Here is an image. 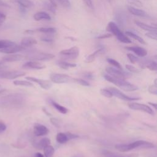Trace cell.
I'll use <instances>...</instances> for the list:
<instances>
[{"mask_svg":"<svg viewBox=\"0 0 157 157\" xmlns=\"http://www.w3.org/2000/svg\"><path fill=\"white\" fill-rule=\"evenodd\" d=\"M25 101V95L21 93H13L2 97L0 99V105L3 107H17L23 105Z\"/></svg>","mask_w":157,"mask_h":157,"instance_id":"6da1fadb","label":"cell"},{"mask_svg":"<svg viewBox=\"0 0 157 157\" xmlns=\"http://www.w3.org/2000/svg\"><path fill=\"white\" fill-rule=\"evenodd\" d=\"M106 29L112 35H114L120 42L125 44H130L132 42L131 39L120 29L115 23L110 21L107 26Z\"/></svg>","mask_w":157,"mask_h":157,"instance_id":"7a4b0ae2","label":"cell"},{"mask_svg":"<svg viewBox=\"0 0 157 157\" xmlns=\"http://www.w3.org/2000/svg\"><path fill=\"white\" fill-rule=\"evenodd\" d=\"M155 147V145L151 142H147L145 140H137L131 144H124L123 150L124 152H127L134 148L148 149V148H153Z\"/></svg>","mask_w":157,"mask_h":157,"instance_id":"3957f363","label":"cell"},{"mask_svg":"<svg viewBox=\"0 0 157 157\" xmlns=\"http://www.w3.org/2000/svg\"><path fill=\"white\" fill-rule=\"evenodd\" d=\"M50 78L51 81L55 83H66L74 82V78H72L71 76L64 74L52 73L50 75Z\"/></svg>","mask_w":157,"mask_h":157,"instance_id":"277c9868","label":"cell"},{"mask_svg":"<svg viewBox=\"0 0 157 157\" xmlns=\"http://www.w3.org/2000/svg\"><path fill=\"white\" fill-rule=\"evenodd\" d=\"M114 85L118 86L121 90L126 91H133L138 88L136 85L132 84L123 78H115Z\"/></svg>","mask_w":157,"mask_h":157,"instance_id":"5b68a950","label":"cell"},{"mask_svg":"<svg viewBox=\"0 0 157 157\" xmlns=\"http://www.w3.org/2000/svg\"><path fill=\"white\" fill-rule=\"evenodd\" d=\"M55 55L52 53L37 52L28 55V58L32 61H48L54 58Z\"/></svg>","mask_w":157,"mask_h":157,"instance_id":"8992f818","label":"cell"},{"mask_svg":"<svg viewBox=\"0 0 157 157\" xmlns=\"http://www.w3.org/2000/svg\"><path fill=\"white\" fill-rule=\"evenodd\" d=\"M105 71L107 74L115 78H123L128 77V75H131L129 73H127L123 70L118 69L113 67H107L105 68Z\"/></svg>","mask_w":157,"mask_h":157,"instance_id":"52a82bcc","label":"cell"},{"mask_svg":"<svg viewBox=\"0 0 157 157\" xmlns=\"http://www.w3.org/2000/svg\"><path fill=\"white\" fill-rule=\"evenodd\" d=\"M128 107L132 110H139L141 112H144L145 113H147L148 114L154 115V112L153 109L148 105L140 103H137V102H131L128 104Z\"/></svg>","mask_w":157,"mask_h":157,"instance_id":"ba28073f","label":"cell"},{"mask_svg":"<svg viewBox=\"0 0 157 157\" xmlns=\"http://www.w3.org/2000/svg\"><path fill=\"white\" fill-rule=\"evenodd\" d=\"M108 90H109L112 92L113 96H115V97H117L121 100H123V101H137V100L140 99V98H137V97L135 98V97L128 96L115 87H110V88H109Z\"/></svg>","mask_w":157,"mask_h":157,"instance_id":"9c48e42d","label":"cell"},{"mask_svg":"<svg viewBox=\"0 0 157 157\" xmlns=\"http://www.w3.org/2000/svg\"><path fill=\"white\" fill-rule=\"evenodd\" d=\"M79 52V48L76 46H74L69 48L60 51L59 54L69 59H75L78 56Z\"/></svg>","mask_w":157,"mask_h":157,"instance_id":"30bf717a","label":"cell"},{"mask_svg":"<svg viewBox=\"0 0 157 157\" xmlns=\"http://www.w3.org/2000/svg\"><path fill=\"white\" fill-rule=\"evenodd\" d=\"M26 74L25 72L20 71H1L0 78L6 79H14L19 77L23 76Z\"/></svg>","mask_w":157,"mask_h":157,"instance_id":"8fae6325","label":"cell"},{"mask_svg":"<svg viewBox=\"0 0 157 157\" xmlns=\"http://www.w3.org/2000/svg\"><path fill=\"white\" fill-rule=\"evenodd\" d=\"M26 79L29 82H33L37 83L38 85H40V86L44 90H48L52 86V82L48 80H43V79L37 78L33 77H26Z\"/></svg>","mask_w":157,"mask_h":157,"instance_id":"7c38bea8","label":"cell"},{"mask_svg":"<svg viewBox=\"0 0 157 157\" xmlns=\"http://www.w3.org/2000/svg\"><path fill=\"white\" fill-rule=\"evenodd\" d=\"M25 49V48L21 45H18L17 44H14L12 45H10L8 47L0 49V52L6 53V54H13L17 52H20Z\"/></svg>","mask_w":157,"mask_h":157,"instance_id":"4fadbf2b","label":"cell"},{"mask_svg":"<svg viewBox=\"0 0 157 157\" xmlns=\"http://www.w3.org/2000/svg\"><path fill=\"white\" fill-rule=\"evenodd\" d=\"M48 133V128L43 124H36L34 126V134L36 136H42Z\"/></svg>","mask_w":157,"mask_h":157,"instance_id":"5bb4252c","label":"cell"},{"mask_svg":"<svg viewBox=\"0 0 157 157\" xmlns=\"http://www.w3.org/2000/svg\"><path fill=\"white\" fill-rule=\"evenodd\" d=\"M125 48L127 50L132 52L136 55L140 57L145 56L147 55V51L144 48L139 46H129V47H126Z\"/></svg>","mask_w":157,"mask_h":157,"instance_id":"9a60e30c","label":"cell"},{"mask_svg":"<svg viewBox=\"0 0 157 157\" xmlns=\"http://www.w3.org/2000/svg\"><path fill=\"white\" fill-rule=\"evenodd\" d=\"M45 67V66L37 61H28L23 65V68L33 69H42Z\"/></svg>","mask_w":157,"mask_h":157,"instance_id":"2e32d148","label":"cell"},{"mask_svg":"<svg viewBox=\"0 0 157 157\" xmlns=\"http://www.w3.org/2000/svg\"><path fill=\"white\" fill-rule=\"evenodd\" d=\"M102 154L104 157H138V154L132 153L128 155H121L108 150H103Z\"/></svg>","mask_w":157,"mask_h":157,"instance_id":"e0dca14e","label":"cell"},{"mask_svg":"<svg viewBox=\"0 0 157 157\" xmlns=\"http://www.w3.org/2000/svg\"><path fill=\"white\" fill-rule=\"evenodd\" d=\"M115 20L120 26H124L126 24V14L123 11L118 10L115 13Z\"/></svg>","mask_w":157,"mask_h":157,"instance_id":"ac0fdd59","label":"cell"},{"mask_svg":"<svg viewBox=\"0 0 157 157\" xmlns=\"http://www.w3.org/2000/svg\"><path fill=\"white\" fill-rule=\"evenodd\" d=\"M23 58V56L19 54H9L6 56H4L2 60L4 62H15L20 61Z\"/></svg>","mask_w":157,"mask_h":157,"instance_id":"d6986e66","label":"cell"},{"mask_svg":"<svg viewBox=\"0 0 157 157\" xmlns=\"http://www.w3.org/2000/svg\"><path fill=\"white\" fill-rule=\"evenodd\" d=\"M37 43V40L35 38L33 37H26L21 39L20 45L25 48L26 47H30L31 45L36 44Z\"/></svg>","mask_w":157,"mask_h":157,"instance_id":"ffe728a7","label":"cell"},{"mask_svg":"<svg viewBox=\"0 0 157 157\" xmlns=\"http://www.w3.org/2000/svg\"><path fill=\"white\" fill-rule=\"evenodd\" d=\"M128 10L132 15H134L136 16H138V17H147V14L145 13V11H144L143 10L137 9V7H134L132 6H128L127 7Z\"/></svg>","mask_w":157,"mask_h":157,"instance_id":"44dd1931","label":"cell"},{"mask_svg":"<svg viewBox=\"0 0 157 157\" xmlns=\"http://www.w3.org/2000/svg\"><path fill=\"white\" fill-rule=\"evenodd\" d=\"M34 19L36 21H40V20H50L51 17L50 15L44 12V11H40L36 13L33 16Z\"/></svg>","mask_w":157,"mask_h":157,"instance_id":"7402d4cb","label":"cell"},{"mask_svg":"<svg viewBox=\"0 0 157 157\" xmlns=\"http://www.w3.org/2000/svg\"><path fill=\"white\" fill-rule=\"evenodd\" d=\"M134 23H136V25L137 26H139L141 29H142L144 30H145V31H156V29H157L156 26L147 25V24H146V23H145L144 22H142V21H138V20H136L134 21Z\"/></svg>","mask_w":157,"mask_h":157,"instance_id":"603a6c76","label":"cell"},{"mask_svg":"<svg viewBox=\"0 0 157 157\" xmlns=\"http://www.w3.org/2000/svg\"><path fill=\"white\" fill-rule=\"evenodd\" d=\"M51 142L50 139L47 138V137H44L41 139L39 142H37L34 144V146L38 149H44V148H45V147H47V145H49L50 144Z\"/></svg>","mask_w":157,"mask_h":157,"instance_id":"cb8c5ba5","label":"cell"},{"mask_svg":"<svg viewBox=\"0 0 157 157\" xmlns=\"http://www.w3.org/2000/svg\"><path fill=\"white\" fill-rule=\"evenodd\" d=\"M10 1L17 3L25 8H30L34 6L33 2L30 0H11Z\"/></svg>","mask_w":157,"mask_h":157,"instance_id":"d4e9b609","label":"cell"},{"mask_svg":"<svg viewBox=\"0 0 157 157\" xmlns=\"http://www.w3.org/2000/svg\"><path fill=\"white\" fill-rule=\"evenodd\" d=\"M102 51V50L101 48L98 49L97 50H96L95 52H94L93 53H92L91 54H90V55H88L86 58L85 59V63H92L93 61H94L95 60V59L97 58V56H99V55L101 53V52Z\"/></svg>","mask_w":157,"mask_h":157,"instance_id":"484cf974","label":"cell"},{"mask_svg":"<svg viewBox=\"0 0 157 157\" xmlns=\"http://www.w3.org/2000/svg\"><path fill=\"white\" fill-rule=\"evenodd\" d=\"M56 64L61 68L64 69H68L69 68H72V67H76V64L74 63H68L66 61H58L56 62Z\"/></svg>","mask_w":157,"mask_h":157,"instance_id":"4316f807","label":"cell"},{"mask_svg":"<svg viewBox=\"0 0 157 157\" xmlns=\"http://www.w3.org/2000/svg\"><path fill=\"white\" fill-rule=\"evenodd\" d=\"M50 103L59 112H60V113H61L63 114H66L68 112L67 109H66L65 107H64V106L58 104L57 102H55L53 101H51Z\"/></svg>","mask_w":157,"mask_h":157,"instance_id":"83f0119b","label":"cell"},{"mask_svg":"<svg viewBox=\"0 0 157 157\" xmlns=\"http://www.w3.org/2000/svg\"><path fill=\"white\" fill-rule=\"evenodd\" d=\"M125 33H126V36H129V37H132V38H133V39L137 40L139 42H140V44H146L145 41L141 37H140V36H138L137 34H135L134 33L131 32V31H126Z\"/></svg>","mask_w":157,"mask_h":157,"instance_id":"f1b7e54d","label":"cell"},{"mask_svg":"<svg viewBox=\"0 0 157 157\" xmlns=\"http://www.w3.org/2000/svg\"><path fill=\"white\" fill-rule=\"evenodd\" d=\"M36 31L45 34H53L56 31V29L53 27H41L36 29Z\"/></svg>","mask_w":157,"mask_h":157,"instance_id":"f546056e","label":"cell"},{"mask_svg":"<svg viewBox=\"0 0 157 157\" xmlns=\"http://www.w3.org/2000/svg\"><path fill=\"white\" fill-rule=\"evenodd\" d=\"M56 141L59 144H65L69 140L66 133H63V132L58 133L56 137Z\"/></svg>","mask_w":157,"mask_h":157,"instance_id":"4dcf8cb0","label":"cell"},{"mask_svg":"<svg viewBox=\"0 0 157 157\" xmlns=\"http://www.w3.org/2000/svg\"><path fill=\"white\" fill-rule=\"evenodd\" d=\"M55 152L54 148L49 145L44 148V153L45 157H53V155Z\"/></svg>","mask_w":157,"mask_h":157,"instance_id":"1f68e13d","label":"cell"},{"mask_svg":"<svg viewBox=\"0 0 157 157\" xmlns=\"http://www.w3.org/2000/svg\"><path fill=\"white\" fill-rule=\"evenodd\" d=\"M13 84L17 86H33L34 85L29 81L26 80H15L13 81Z\"/></svg>","mask_w":157,"mask_h":157,"instance_id":"d6a6232c","label":"cell"},{"mask_svg":"<svg viewBox=\"0 0 157 157\" xmlns=\"http://www.w3.org/2000/svg\"><path fill=\"white\" fill-rule=\"evenodd\" d=\"M107 61L113 66H114L115 68H117L120 70H123L121 65L115 59H112V58H107Z\"/></svg>","mask_w":157,"mask_h":157,"instance_id":"836d02e7","label":"cell"},{"mask_svg":"<svg viewBox=\"0 0 157 157\" xmlns=\"http://www.w3.org/2000/svg\"><path fill=\"white\" fill-rule=\"evenodd\" d=\"M145 66L147 67L150 71H156L157 70V64L156 62L155 61H148V63L145 64Z\"/></svg>","mask_w":157,"mask_h":157,"instance_id":"e575fe53","label":"cell"},{"mask_svg":"<svg viewBox=\"0 0 157 157\" xmlns=\"http://www.w3.org/2000/svg\"><path fill=\"white\" fill-rule=\"evenodd\" d=\"M127 3L130 5V6H132L134 7H141L143 4L142 2L139 0H126Z\"/></svg>","mask_w":157,"mask_h":157,"instance_id":"d590c367","label":"cell"},{"mask_svg":"<svg viewBox=\"0 0 157 157\" xmlns=\"http://www.w3.org/2000/svg\"><path fill=\"white\" fill-rule=\"evenodd\" d=\"M14 44L15 42L9 40H0V49L8 47Z\"/></svg>","mask_w":157,"mask_h":157,"instance_id":"8d00e7d4","label":"cell"},{"mask_svg":"<svg viewBox=\"0 0 157 157\" xmlns=\"http://www.w3.org/2000/svg\"><path fill=\"white\" fill-rule=\"evenodd\" d=\"M74 82L77 83L82 86H88L90 85V83H88L87 81L82 79V78H74L73 80Z\"/></svg>","mask_w":157,"mask_h":157,"instance_id":"74e56055","label":"cell"},{"mask_svg":"<svg viewBox=\"0 0 157 157\" xmlns=\"http://www.w3.org/2000/svg\"><path fill=\"white\" fill-rule=\"evenodd\" d=\"M57 5L58 4H60L61 6L66 7V8H68L70 7L71 6V2L69 1V0H55Z\"/></svg>","mask_w":157,"mask_h":157,"instance_id":"f35d334b","label":"cell"},{"mask_svg":"<svg viewBox=\"0 0 157 157\" xmlns=\"http://www.w3.org/2000/svg\"><path fill=\"white\" fill-rule=\"evenodd\" d=\"M44 7L48 9V10H50V12H52V13H55V10H56V7L54 6L53 4H52L50 2H45L44 3Z\"/></svg>","mask_w":157,"mask_h":157,"instance_id":"ab89813d","label":"cell"},{"mask_svg":"<svg viewBox=\"0 0 157 157\" xmlns=\"http://www.w3.org/2000/svg\"><path fill=\"white\" fill-rule=\"evenodd\" d=\"M100 92H101V94L102 96H104L106 98H112L113 96V94H112V92L108 89H101Z\"/></svg>","mask_w":157,"mask_h":157,"instance_id":"60d3db41","label":"cell"},{"mask_svg":"<svg viewBox=\"0 0 157 157\" xmlns=\"http://www.w3.org/2000/svg\"><path fill=\"white\" fill-rule=\"evenodd\" d=\"M126 56L131 63H133V64L136 63L138 62V61L139 60L137 56H136L134 55H133L132 53H128L126 55Z\"/></svg>","mask_w":157,"mask_h":157,"instance_id":"b9f144b4","label":"cell"},{"mask_svg":"<svg viewBox=\"0 0 157 157\" xmlns=\"http://www.w3.org/2000/svg\"><path fill=\"white\" fill-rule=\"evenodd\" d=\"M145 36L147 37H148V38L151 39H154V40H156L157 39L156 31H148L145 34Z\"/></svg>","mask_w":157,"mask_h":157,"instance_id":"7bdbcfd3","label":"cell"},{"mask_svg":"<svg viewBox=\"0 0 157 157\" xmlns=\"http://www.w3.org/2000/svg\"><path fill=\"white\" fill-rule=\"evenodd\" d=\"M50 121L51 123H52L53 126H55V127H56V128L60 127V125H61L60 121H59V120L58 119H57L56 118L51 117L50 119Z\"/></svg>","mask_w":157,"mask_h":157,"instance_id":"ee69618b","label":"cell"},{"mask_svg":"<svg viewBox=\"0 0 157 157\" xmlns=\"http://www.w3.org/2000/svg\"><path fill=\"white\" fill-rule=\"evenodd\" d=\"M126 68L131 72H132V73H138L139 72V70L136 68V67L132 66V65H130V64H126Z\"/></svg>","mask_w":157,"mask_h":157,"instance_id":"f6af8a7d","label":"cell"},{"mask_svg":"<svg viewBox=\"0 0 157 157\" xmlns=\"http://www.w3.org/2000/svg\"><path fill=\"white\" fill-rule=\"evenodd\" d=\"M156 86H157V85H150V86L148 87V91H149L151 94L156 95V94H157V88H156Z\"/></svg>","mask_w":157,"mask_h":157,"instance_id":"bcb514c9","label":"cell"},{"mask_svg":"<svg viewBox=\"0 0 157 157\" xmlns=\"http://www.w3.org/2000/svg\"><path fill=\"white\" fill-rule=\"evenodd\" d=\"M66 136H67V137L68 139V140H71V139H77L78 137V136L77 135V134H72L71 132H67L66 133Z\"/></svg>","mask_w":157,"mask_h":157,"instance_id":"7dc6e473","label":"cell"},{"mask_svg":"<svg viewBox=\"0 0 157 157\" xmlns=\"http://www.w3.org/2000/svg\"><path fill=\"white\" fill-rule=\"evenodd\" d=\"M112 34L111 33H105V34H101L99 36L97 37L98 39H107V38H110L111 37H112Z\"/></svg>","mask_w":157,"mask_h":157,"instance_id":"c3c4849f","label":"cell"},{"mask_svg":"<svg viewBox=\"0 0 157 157\" xmlns=\"http://www.w3.org/2000/svg\"><path fill=\"white\" fill-rule=\"evenodd\" d=\"M83 76H84V77H85L86 78H87L88 80H93L94 78L93 74L91 72H85L83 74Z\"/></svg>","mask_w":157,"mask_h":157,"instance_id":"681fc988","label":"cell"},{"mask_svg":"<svg viewBox=\"0 0 157 157\" xmlns=\"http://www.w3.org/2000/svg\"><path fill=\"white\" fill-rule=\"evenodd\" d=\"M6 128L7 127L5 123L3 121L0 120V134L4 132L5 130L6 129Z\"/></svg>","mask_w":157,"mask_h":157,"instance_id":"f907efd6","label":"cell"},{"mask_svg":"<svg viewBox=\"0 0 157 157\" xmlns=\"http://www.w3.org/2000/svg\"><path fill=\"white\" fill-rule=\"evenodd\" d=\"M83 1L85 3V4L90 7V9H93V5L92 0H83Z\"/></svg>","mask_w":157,"mask_h":157,"instance_id":"816d5d0a","label":"cell"},{"mask_svg":"<svg viewBox=\"0 0 157 157\" xmlns=\"http://www.w3.org/2000/svg\"><path fill=\"white\" fill-rule=\"evenodd\" d=\"M6 16L2 13L0 12V26L4 22V21L6 20Z\"/></svg>","mask_w":157,"mask_h":157,"instance_id":"f5cc1de1","label":"cell"},{"mask_svg":"<svg viewBox=\"0 0 157 157\" xmlns=\"http://www.w3.org/2000/svg\"><path fill=\"white\" fill-rule=\"evenodd\" d=\"M41 40L46 42H52L53 41V39L52 38L48 37H41Z\"/></svg>","mask_w":157,"mask_h":157,"instance_id":"db71d44e","label":"cell"},{"mask_svg":"<svg viewBox=\"0 0 157 157\" xmlns=\"http://www.w3.org/2000/svg\"><path fill=\"white\" fill-rule=\"evenodd\" d=\"M148 104L149 105H151V106L155 109V110H156L157 105H156V103H153V102H148Z\"/></svg>","mask_w":157,"mask_h":157,"instance_id":"11a10c76","label":"cell"},{"mask_svg":"<svg viewBox=\"0 0 157 157\" xmlns=\"http://www.w3.org/2000/svg\"><path fill=\"white\" fill-rule=\"evenodd\" d=\"M34 32V30H31V29H27V30H26L24 33H26V34H33Z\"/></svg>","mask_w":157,"mask_h":157,"instance_id":"9f6ffc18","label":"cell"},{"mask_svg":"<svg viewBox=\"0 0 157 157\" xmlns=\"http://www.w3.org/2000/svg\"><path fill=\"white\" fill-rule=\"evenodd\" d=\"M42 110H43V112H44L47 116H51V115H52L46 110L45 108H42Z\"/></svg>","mask_w":157,"mask_h":157,"instance_id":"6f0895ef","label":"cell"},{"mask_svg":"<svg viewBox=\"0 0 157 157\" xmlns=\"http://www.w3.org/2000/svg\"><path fill=\"white\" fill-rule=\"evenodd\" d=\"M34 157H44V155H43L42 154H41L40 153L37 152V153H35V155H34Z\"/></svg>","mask_w":157,"mask_h":157,"instance_id":"680465c9","label":"cell"},{"mask_svg":"<svg viewBox=\"0 0 157 157\" xmlns=\"http://www.w3.org/2000/svg\"><path fill=\"white\" fill-rule=\"evenodd\" d=\"M72 157H83V155L82 154H77L74 156H72Z\"/></svg>","mask_w":157,"mask_h":157,"instance_id":"91938a15","label":"cell"},{"mask_svg":"<svg viewBox=\"0 0 157 157\" xmlns=\"http://www.w3.org/2000/svg\"><path fill=\"white\" fill-rule=\"evenodd\" d=\"M6 91V90H0V95L2 94L3 93H4Z\"/></svg>","mask_w":157,"mask_h":157,"instance_id":"94428289","label":"cell"},{"mask_svg":"<svg viewBox=\"0 0 157 157\" xmlns=\"http://www.w3.org/2000/svg\"><path fill=\"white\" fill-rule=\"evenodd\" d=\"M109 1H111V0H109Z\"/></svg>","mask_w":157,"mask_h":157,"instance_id":"6125c7cd","label":"cell"},{"mask_svg":"<svg viewBox=\"0 0 157 157\" xmlns=\"http://www.w3.org/2000/svg\"><path fill=\"white\" fill-rule=\"evenodd\" d=\"M0 86H1V85H0Z\"/></svg>","mask_w":157,"mask_h":157,"instance_id":"be15d7a7","label":"cell"},{"mask_svg":"<svg viewBox=\"0 0 157 157\" xmlns=\"http://www.w3.org/2000/svg\"><path fill=\"white\" fill-rule=\"evenodd\" d=\"M0 1H1V0H0Z\"/></svg>","mask_w":157,"mask_h":157,"instance_id":"e7e4bbea","label":"cell"}]
</instances>
